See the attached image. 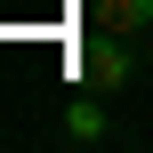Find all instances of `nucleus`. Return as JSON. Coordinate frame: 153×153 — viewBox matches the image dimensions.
<instances>
[{"label":"nucleus","instance_id":"nucleus-2","mask_svg":"<svg viewBox=\"0 0 153 153\" xmlns=\"http://www.w3.org/2000/svg\"><path fill=\"white\" fill-rule=\"evenodd\" d=\"M89 8H97V24H105V32H129V40L153 24V0H89Z\"/></svg>","mask_w":153,"mask_h":153},{"label":"nucleus","instance_id":"nucleus-1","mask_svg":"<svg viewBox=\"0 0 153 153\" xmlns=\"http://www.w3.org/2000/svg\"><path fill=\"white\" fill-rule=\"evenodd\" d=\"M137 73H145L137 40H129V32H105V24H97V32H89V48H81V89H89V97H113V89H129Z\"/></svg>","mask_w":153,"mask_h":153},{"label":"nucleus","instance_id":"nucleus-3","mask_svg":"<svg viewBox=\"0 0 153 153\" xmlns=\"http://www.w3.org/2000/svg\"><path fill=\"white\" fill-rule=\"evenodd\" d=\"M65 137H81V145H105V137H113L105 105H89V97H81V105H65Z\"/></svg>","mask_w":153,"mask_h":153}]
</instances>
